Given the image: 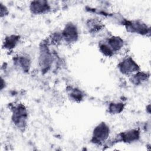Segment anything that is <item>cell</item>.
Wrapping results in <instances>:
<instances>
[{"label":"cell","instance_id":"cell-8","mask_svg":"<svg viewBox=\"0 0 151 151\" xmlns=\"http://www.w3.org/2000/svg\"><path fill=\"white\" fill-rule=\"evenodd\" d=\"M127 29H130L131 32L137 33H146V25L141 22L137 21H133L128 22L127 24Z\"/></svg>","mask_w":151,"mask_h":151},{"label":"cell","instance_id":"cell-2","mask_svg":"<svg viewBox=\"0 0 151 151\" xmlns=\"http://www.w3.org/2000/svg\"><path fill=\"white\" fill-rule=\"evenodd\" d=\"M110 129L105 123L98 124L93 130L92 140L95 143L100 144L104 142L109 137Z\"/></svg>","mask_w":151,"mask_h":151},{"label":"cell","instance_id":"cell-1","mask_svg":"<svg viewBox=\"0 0 151 151\" xmlns=\"http://www.w3.org/2000/svg\"><path fill=\"white\" fill-rule=\"evenodd\" d=\"M27 111L24 106L19 104L15 107L12 111V120L14 124L19 129L25 127L27 120Z\"/></svg>","mask_w":151,"mask_h":151},{"label":"cell","instance_id":"cell-15","mask_svg":"<svg viewBox=\"0 0 151 151\" xmlns=\"http://www.w3.org/2000/svg\"><path fill=\"white\" fill-rule=\"evenodd\" d=\"M88 25L89 29L93 31H94L96 30L98 31L99 28L100 29L101 27V23L98 21H90L88 22Z\"/></svg>","mask_w":151,"mask_h":151},{"label":"cell","instance_id":"cell-4","mask_svg":"<svg viewBox=\"0 0 151 151\" xmlns=\"http://www.w3.org/2000/svg\"><path fill=\"white\" fill-rule=\"evenodd\" d=\"M29 8L32 14H44L50 10V6L46 1H35L31 2Z\"/></svg>","mask_w":151,"mask_h":151},{"label":"cell","instance_id":"cell-9","mask_svg":"<svg viewBox=\"0 0 151 151\" xmlns=\"http://www.w3.org/2000/svg\"><path fill=\"white\" fill-rule=\"evenodd\" d=\"M107 43V45L113 52L119 51L123 46V40L120 37L117 36H113L110 38Z\"/></svg>","mask_w":151,"mask_h":151},{"label":"cell","instance_id":"cell-13","mask_svg":"<svg viewBox=\"0 0 151 151\" xmlns=\"http://www.w3.org/2000/svg\"><path fill=\"white\" fill-rule=\"evenodd\" d=\"M16 62L18 64V65L23 70L28 69V67L29 66V61L28 58L24 56H20L17 59Z\"/></svg>","mask_w":151,"mask_h":151},{"label":"cell","instance_id":"cell-16","mask_svg":"<svg viewBox=\"0 0 151 151\" xmlns=\"http://www.w3.org/2000/svg\"><path fill=\"white\" fill-rule=\"evenodd\" d=\"M0 5H1V17H2L4 15H6V14H7L8 9L4 5H3V4L2 3H1Z\"/></svg>","mask_w":151,"mask_h":151},{"label":"cell","instance_id":"cell-3","mask_svg":"<svg viewBox=\"0 0 151 151\" xmlns=\"http://www.w3.org/2000/svg\"><path fill=\"white\" fill-rule=\"evenodd\" d=\"M119 68L123 74L129 75L137 71L139 67L132 58L127 57L119 63Z\"/></svg>","mask_w":151,"mask_h":151},{"label":"cell","instance_id":"cell-10","mask_svg":"<svg viewBox=\"0 0 151 151\" xmlns=\"http://www.w3.org/2000/svg\"><path fill=\"white\" fill-rule=\"evenodd\" d=\"M18 41H19L18 36H17L15 35L8 36L5 38L3 47L5 48L8 50L12 49L15 48V47L17 45Z\"/></svg>","mask_w":151,"mask_h":151},{"label":"cell","instance_id":"cell-11","mask_svg":"<svg viewBox=\"0 0 151 151\" xmlns=\"http://www.w3.org/2000/svg\"><path fill=\"white\" fill-rule=\"evenodd\" d=\"M68 95L71 100H73L75 101H80L83 100V94L80 91V90L76 88H71L69 90Z\"/></svg>","mask_w":151,"mask_h":151},{"label":"cell","instance_id":"cell-7","mask_svg":"<svg viewBox=\"0 0 151 151\" xmlns=\"http://www.w3.org/2000/svg\"><path fill=\"white\" fill-rule=\"evenodd\" d=\"M120 137L124 142L131 143L138 140L139 138V132L137 130L132 129L123 132L120 134Z\"/></svg>","mask_w":151,"mask_h":151},{"label":"cell","instance_id":"cell-14","mask_svg":"<svg viewBox=\"0 0 151 151\" xmlns=\"http://www.w3.org/2000/svg\"><path fill=\"white\" fill-rule=\"evenodd\" d=\"M146 80V75L142 73H136L132 77L133 82L136 84L142 83Z\"/></svg>","mask_w":151,"mask_h":151},{"label":"cell","instance_id":"cell-12","mask_svg":"<svg viewBox=\"0 0 151 151\" xmlns=\"http://www.w3.org/2000/svg\"><path fill=\"white\" fill-rule=\"evenodd\" d=\"M123 109V104L120 103H113L110 104L109 107V112L111 114H118Z\"/></svg>","mask_w":151,"mask_h":151},{"label":"cell","instance_id":"cell-5","mask_svg":"<svg viewBox=\"0 0 151 151\" xmlns=\"http://www.w3.org/2000/svg\"><path fill=\"white\" fill-rule=\"evenodd\" d=\"M61 35L62 38L68 42H75L78 38L77 29L73 24H68L64 28Z\"/></svg>","mask_w":151,"mask_h":151},{"label":"cell","instance_id":"cell-6","mask_svg":"<svg viewBox=\"0 0 151 151\" xmlns=\"http://www.w3.org/2000/svg\"><path fill=\"white\" fill-rule=\"evenodd\" d=\"M52 61L51 55L47 48H42L39 57L40 66L42 70H48Z\"/></svg>","mask_w":151,"mask_h":151}]
</instances>
